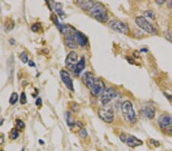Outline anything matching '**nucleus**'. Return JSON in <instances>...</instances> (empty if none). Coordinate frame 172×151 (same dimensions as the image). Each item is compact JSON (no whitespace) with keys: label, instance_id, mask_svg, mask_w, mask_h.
Masks as SVG:
<instances>
[{"label":"nucleus","instance_id":"33","mask_svg":"<svg viewBox=\"0 0 172 151\" xmlns=\"http://www.w3.org/2000/svg\"><path fill=\"white\" fill-rule=\"evenodd\" d=\"M155 2L158 5H162L165 2V0H156Z\"/></svg>","mask_w":172,"mask_h":151},{"label":"nucleus","instance_id":"15","mask_svg":"<svg viewBox=\"0 0 172 151\" xmlns=\"http://www.w3.org/2000/svg\"><path fill=\"white\" fill-rule=\"evenodd\" d=\"M143 113L148 119H153L155 115V109L151 105H146L143 108Z\"/></svg>","mask_w":172,"mask_h":151},{"label":"nucleus","instance_id":"36","mask_svg":"<svg viewBox=\"0 0 172 151\" xmlns=\"http://www.w3.org/2000/svg\"><path fill=\"white\" fill-rule=\"evenodd\" d=\"M77 125H78L79 126V127H80V129H81V128H83V125H82V124H81V122H80V121H78V122H77Z\"/></svg>","mask_w":172,"mask_h":151},{"label":"nucleus","instance_id":"21","mask_svg":"<svg viewBox=\"0 0 172 151\" xmlns=\"http://www.w3.org/2000/svg\"><path fill=\"white\" fill-rule=\"evenodd\" d=\"M18 94H17L16 92H13L9 98V103L11 104V105H15V104L18 102Z\"/></svg>","mask_w":172,"mask_h":151},{"label":"nucleus","instance_id":"19","mask_svg":"<svg viewBox=\"0 0 172 151\" xmlns=\"http://www.w3.org/2000/svg\"><path fill=\"white\" fill-rule=\"evenodd\" d=\"M15 27V23L14 21L12 19H7L6 21V24H5V28H6V31H10L14 28Z\"/></svg>","mask_w":172,"mask_h":151},{"label":"nucleus","instance_id":"25","mask_svg":"<svg viewBox=\"0 0 172 151\" xmlns=\"http://www.w3.org/2000/svg\"><path fill=\"white\" fill-rule=\"evenodd\" d=\"M19 101H20V104H21V105H25V104H26L27 97H26V95H25V92H22L21 93Z\"/></svg>","mask_w":172,"mask_h":151},{"label":"nucleus","instance_id":"20","mask_svg":"<svg viewBox=\"0 0 172 151\" xmlns=\"http://www.w3.org/2000/svg\"><path fill=\"white\" fill-rule=\"evenodd\" d=\"M19 136V133H18V130L16 128H13L10 132V138L11 140H16Z\"/></svg>","mask_w":172,"mask_h":151},{"label":"nucleus","instance_id":"5","mask_svg":"<svg viewBox=\"0 0 172 151\" xmlns=\"http://www.w3.org/2000/svg\"><path fill=\"white\" fill-rule=\"evenodd\" d=\"M158 123L165 134L172 135V117L168 115H161L158 117Z\"/></svg>","mask_w":172,"mask_h":151},{"label":"nucleus","instance_id":"18","mask_svg":"<svg viewBox=\"0 0 172 151\" xmlns=\"http://www.w3.org/2000/svg\"><path fill=\"white\" fill-rule=\"evenodd\" d=\"M77 3H78L79 6H80L83 10L87 11H89V10L90 9L91 7L93 6V2L92 1H84V0H83V1H78Z\"/></svg>","mask_w":172,"mask_h":151},{"label":"nucleus","instance_id":"7","mask_svg":"<svg viewBox=\"0 0 172 151\" xmlns=\"http://www.w3.org/2000/svg\"><path fill=\"white\" fill-rule=\"evenodd\" d=\"M136 25L139 27L141 29L144 30L146 32H147L150 34H155L157 31L154 26L146 19L145 17L142 16H138L136 17L135 19Z\"/></svg>","mask_w":172,"mask_h":151},{"label":"nucleus","instance_id":"30","mask_svg":"<svg viewBox=\"0 0 172 151\" xmlns=\"http://www.w3.org/2000/svg\"><path fill=\"white\" fill-rule=\"evenodd\" d=\"M120 140H122V142H126V139H127V137H126V134H122L120 135Z\"/></svg>","mask_w":172,"mask_h":151},{"label":"nucleus","instance_id":"4","mask_svg":"<svg viewBox=\"0 0 172 151\" xmlns=\"http://www.w3.org/2000/svg\"><path fill=\"white\" fill-rule=\"evenodd\" d=\"M98 115L106 123L111 124L113 122L115 114L114 110L112 107L104 105L103 107H101L98 109Z\"/></svg>","mask_w":172,"mask_h":151},{"label":"nucleus","instance_id":"29","mask_svg":"<svg viewBox=\"0 0 172 151\" xmlns=\"http://www.w3.org/2000/svg\"><path fill=\"white\" fill-rule=\"evenodd\" d=\"M150 143H151V144H152L153 145H154V147H158V146L160 145L159 142H158V140H153V139H151V140H150Z\"/></svg>","mask_w":172,"mask_h":151},{"label":"nucleus","instance_id":"9","mask_svg":"<svg viewBox=\"0 0 172 151\" xmlns=\"http://www.w3.org/2000/svg\"><path fill=\"white\" fill-rule=\"evenodd\" d=\"M117 96V92L113 88H106L101 95V102L103 105H107L114 98Z\"/></svg>","mask_w":172,"mask_h":151},{"label":"nucleus","instance_id":"12","mask_svg":"<svg viewBox=\"0 0 172 151\" xmlns=\"http://www.w3.org/2000/svg\"><path fill=\"white\" fill-rule=\"evenodd\" d=\"M126 142L129 147H132V148L142 145L143 144V142L141 140H139V139H138L137 137H136L133 135H129L127 137V139H126Z\"/></svg>","mask_w":172,"mask_h":151},{"label":"nucleus","instance_id":"39","mask_svg":"<svg viewBox=\"0 0 172 151\" xmlns=\"http://www.w3.org/2000/svg\"><path fill=\"white\" fill-rule=\"evenodd\" d=\"M0 151H3V150H0Z\"/></svg>","mask_w":172,"mask_h":151},{"label":"nucleus","instance_id":"8","mask_svg":"<svg viewBox=\"0 0 172 151\" xmlns=\"http://www.w3.org/2000/svg\"><path fill=\"white\" fill-rule=\"evenodd\" d=\"M109 26L116 32L123 34H127L129 31L127 25L119 20H112L109 22Z\"/></svg>","mask_w":172,"mask_h":151},{"label":"nucleus","instance_id":"37","mask_svg":"<svg viewBox=\"0 0 172 151\" xmlns=\"http://www.w3.org/2000/svg\"><path fill=\"white\" fill-rule=\"evenodd\" d=\"M3 121H4V119H3V118H0V125H2Z\"/></svg>","mask_w":172,"mask_h":151},{"label":"nucleus","instance_id":"31","mask_svg":"<svg viewBox=\"0 0 172 151\" xmlns=\"http://www.w3.org/2000/svg\"><path fill=\"white\" fill-rule=\"evenodd\" d=\"M41 103H42V101H41V98H38V99L36 100V102H35V104H36L37 106H38H38H39V105H41Z\"/></svg>","mask_w":172,"mask_h":151},{"label":"nucleus","instance_id":"13","mask_svg":"<svg viewBox=\"0 0 172 151\" xmlns=\"http://www.w3.org/2000/svg\"><path fill=\"white\" fill-rule=\"evenodd\" d=\"M50 18H51L52 21H53V22L55 23V25L57 26V29H58L62 34H65V33L67 32V25L61 24V23L59 22V20H58V18H57V16L55 14H54V13H52L51 17H50Z\"/></svg>","mask_w":172,"mask_h":151},{"label":"nucleus","instance_id":"22","mask_svg":"<svg viewBox=\"0 0 172 151\" xmlns=\"http://www.w3.org/2000/svg\"><path fill=\"white\" fill-rule=\"evenodd\" d=\"M16 125L18 130H22V129H24L25 127V123L21 120V119H16Z\"/></svg>","mask_w":172,"mask_h":151},{"label":"nucleus","instance_id":"1","mask_svg":"<svg viewBox=\"0 0 172 151\" xmlns=\"http://www.w3.org/2000/svg\"><path fill=\"white\" fill-rule=\"evenodd\" d=\"M82 81L84 85L90 89V93L93 96L102 95L106 89L105 83L100 79L93 76L90 72H87L82 76Z\"/></svg>","mask_w":172,"mask_h":151},{"label":"nucleus","instance_id":"17","mask_svg":"<svg viewBox=\"0 0 172 151\" xmlns=\"http://www.w3.org/2000/svg\"><path fill=\"white\" fill-rule=\"evenodd\" d=\"M76 37H77V43L81 47H85L87 44V38L84 34L80 31H76Z\"/></svg>","mask_w":172,"mask_h":151},{"label":"nucleus","instance_id":"3","mask_svg":"<svg viewBox=\"0 0 172 151\" xmlns=\"http://www.w3.org/2000/svg\"><path fill=\"white\" fill-rule=\"evenodd\" d=\"M121 111H122L123 117L126 122L131 124V125L136 123L137 117H136V112L133 108V105L131 102L125 101L121 105Z\"/></svg>","mask_w":172,"mask_h":151},{"label":"nucleus","instance_id":"26","mask_svg":"<svg viewBox=\"0 0 172 151\" xmlns=\"http://www.w3.org/2000/svg\"><path fill=\"white\" fill-rule=\"evenodd\" d=\"M79 135H80V137L85 139L86 137H87V135H88V134H87V131L85 130V129L81 128L80 130H79Z\"/></svg>","mask_w":172,"mask_h":151},{"label":"nucleus","instance_id":"32","mask_svg":"<svg viewBox=\"0 0 172 151\" xmlns=\"http://www.w3.org/2000/svg\"><path fill=\"white\" fill-rule=\"evenodd\" d=\"M4 136H3V134H0V145H2V144L4 143Z\"/></svg>","mask_w":172,"mask_h":151},{"label":"nucleus","instance_id":"2","mask_svg":"<svg viewBox=\"0 0 172 151\" xmlns=\"http://www.w3.org/2000/svg\"><path fill=\"white\" fill-rule=\"evenodd\" d=\"M89 13L93 18L102 23L107 22L109 19L107 11L103 5L100 2L93 3V6L89 10Z\"/></svg>","mask_w":172,"mask_h":151},{"label":"nucleus","instance_id":"34","mask_svg":"<svg viewBox=\"0 0 172 151\" xmlns=\"http://www.w3.org/2000/svg\"><path fill=\"white\" fill-rule=\"evenodd\" d=\"M28 65H29L30 66H35V63H34V62L33 61H28Z\"/></svg>","mask_w":172,"mask_h":151},{"label":"nucleus","instance_id":"28","mask_svg":"<svg viewBox=\"0 0 172 151\" xmlns=\"http://www.w3.org/2000/svg\"><path fill=\"white\" fill-rule=\"evenodd\" d=\"M144 13H145V16H147L148 18H151V19H153V18H154V17H155L154 13H153L151 11H146Z\"/></svg>","mask_w":172,"mask_h":151},{"label":"nucleus","instance_id":"23","mask_svg":"<svg viewBox=\"0 0 172 151\" xmlns=\"http://www.w3.org/2000/svg\"><path fill=\"white\" fill-rule=\"evenodd\" d=\"M20 59H21V60L22 61V63H28V54H27V53H25V51L22 52L21 53V54H20Z\"/></svg>","mask_w":172,"mask_h":151},{"label":"nucleus","instance_id":"16","mask_svg":"<svg viewBox=\"0 0 172 151\" xmlns=\"http://www.w3.org/2000/svg\"><path fill=\"white\" fill-rule=\"evenodd\" d=\"M54 7H55V11L57 13L59 17H60L61 19H64L67 17V15L65 14V12L63 10V6H62L61 3L60 2H54Z\"/></svg>","mask_w":172,"mask_h":151},{"label":"nucleus","instance_id":"24","mask_svg":"<svg viewBox=\"0 0 172 151\" xmlns=\"http://www.w3.org/2000/svg\"><path fill=\"white\" fill-rule=\"evenodd\" d=\"M67 125H68L70 127H71V126L74 125V121L73 120H72V116L71 115H70V112H67Z\"/></svg>","mask_w":172,"mask_h":151},{"label":"nucleus","instance_id":"38","mask_svg":"<svg viewBox=\"0 0 172 151\" xmlns=\"http://www.w3.org/2000/svg\"><path fill=\"white\" fill-rule=\"evenodd\" d=\"M168 6H169L171 8H172V1H170L169 2H168Z\"/></svg>","mask_w":172,"mask_h":151},{"label":"nucleus","instance_id":"10","mask_svg":"<svg viewBox=\"0 0 172 151\" xmlns=\"http://www.w3.org/2000/svg\"><path fill=\"white\" fill-rule=\"evenodd\" d=\"M78 63V55L76 52L70 51L67 54V57L65 60V65L70 70L74 71L76 66Z\"/></svg>","mask_w":172,"mask_h":151},{"label":"nucleus","instance_id":"6","mask_svg":"<svg viewBox=\"0 0 172 151\" xmlns=\"http://www.w3.org/2000/svg\"><path fill=\"white\" fill-rule=\"evenodd\" d=\"M64 43L70 49H77L78 47L77 45L78 43H77V37H76V31L72 27H67V31L65 33Z\"/></svg>","mask_w":172,"mask_h":151},{"label":"nucleus","instance_id":"11","mask_svg":"<svg viewBox=\"0 0 172 151\" xmlns=\"http://www.w3.org/2000/svg\"><path fill=\"white\" fill-rule=\"evenodd\" d=\"M60 79H61L62 82L65 84L67 88L69 90H70V91L74 92L73 80H72L70 74H69L66 70H60Z\"/></svg>","mask_w":172,"mask_h":151},{"label":"nucleus","instance_id":"14","mask_svg":"<svg viewBox=\"0 0 172 151\" xmlns=\"http://www.w3.org/2000/svg\"><path fill=\"white\" fill-rule=\"evenodd\" d=\"M85 65H86L85 57H82L80 61H78V63H77L75 70H74V75H75L76 76H80V73H82L83 70H84V68H85Z\"/></svg>","mask_w":172,"mask_h":151},{"label":"nucleus","instance_id":"27","mask_svg":"<svg viewBox=\"0 0 172 151\" xmlns=\"http://www.w3.org/2000/svg\"><path fill=\"white\" fill-rule=\"evenodd\" d=\"M39 28H40V24H38V23H35V24H34L32 26H31V31H34V32H38V31H39Z\"/></svg>","mask_w":172,"mask_h":151},{"label":"nucleus","instance_id":"35","mask_svg":"<svg viewBox=\"0 0 172 151\" xmlns=\"http://www.w3.org/2000/svg\"><path fill=\"white\" fill-rule=\"evenodd\" d=\"M10 43H11L12 45H14L15 44V43H16V41H15L14 39H13V38H12V39H10Z\"/></svg>","mask_w":172,"mask_h":151}]
</instances>
